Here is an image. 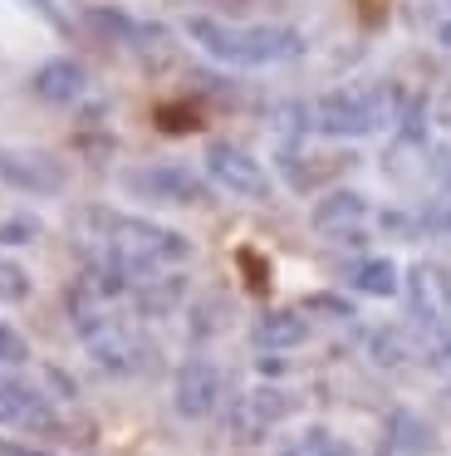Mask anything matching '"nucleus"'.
<instances>
[{"mask_svg":"<svg viewBox=\"0 0 451 456\" xmlns=\"http://www.w3.org/2000/svg\"><path fill=\"white\" fill-rule=\"evenodd\" d=\"M186 35H192L211 60L241 64V69L299 54V35H294L290 25H226V20H211V15H192V20H186Z\"/></svg>","mask_w":451,"mask_h":456,"instance_id":"nucleus-1","label":"nucleus"},{"mask_svg":"<svg viewBox=\"0 0 451 456\" xmlns=\"http://www.w3.org/2000/svg\"><path fill=\"white\" fill-rule=\"evenodd\" d=\"M392 103L382 84H348V89H333L319 99V128L333 138H363V133L388 128Z\"/></svg>","mask_w":451,"mask_h":456,"instance_id":"nucleus-2","label":"nucleus"},{"mask_svg":"<svg viewBox=\"0 0 451 456\" xmlns=\"http://www.w3.org/2000/svg\"><path fill=\"white\" fill-rule=\"evenodd\" d=\"M206 177L226 191V197H241V201H270V172L250 158V152L231 148V142H211L206 152Z\"/></svg>","mask_w":451,"mask_h":456,"instance_id":"nucleus-3","label":"nucleus"},{"mask_svg":"<svg viewBox=\"0 0 451 456\" xmlns=\"http://www.w3.org/2000/svg\"><path fill=\"white\" fill-rule=\"evenodd\" d=\"M407 314L417 319L422 329H447L451 324V270L441 260H417L407 270Z\"/></svg>","mask_w":451,"mask_h":456,"instance_id":"nucleus-4","label":"nucleus"},{"mask_svg":"<svg viewBox=\"0 0 451 456\" xmlns=\"http://www.w3.org/2000/svg\"><path fill=\"white\" fill-rule=\"evenodd\" d=\"M123 191L143 201H162V207H192L206 197V182L192 167H176V162H157V167H133L123 172Z\"/></svg>","mask_w":451,"mask_h":456,"instance_id":"nucleus-5","label":"nucleus"},{"mask_svg":"<svg viewBox=\"0 0 451 456\" xmlns=\"http://www.w3.org/2000/svg\"><path fill=\"white\" fill-rule=\"evenodd\" d=\"M78 334H84V344H88V358H94L103 373H133V368L143 363V344H137L123 324H113V319H78Z\"/></svg>","mask_w":451,"mask_h":456,"instance_id":"nucleus-6","label":"nucleus"},{"mask_svg":"<svg viewBox=\"0 0 451 456\" xmlns=\"http://www.w3.org/2000/svg\"><path fill=\"white\" fill-rule=\"evenodd\" d=\"M216 403H221V368L211 358H186L172 383V407L186 422H201V417H211Z\"/></svg>","mask_w":451,"mask_h":456,"instance_id":"nucleus-7","label":"nucleus"},{"mask_svg":"<svg viewBox=\"0 0 451 456\" xmlns=\"http://www.w3.org/2000/svg\"><path fill=\"white\" fill-rule=\"evenodd\" d=\"M0 427H10V432H54V403L20 378H0Z\"/></svg>","mask_w":451,"mask_h":456,"instance_id":"nucleus-8","label":"nucleus"},{"mask_svg":"<svg viewBox=\"0 0 451 456\" xmlns=\"http://www.w3.org/2000/svg\"><path fill=\"white\" fill-rule=\"evenodd\" d=\"M290 412H294V397L284 393V387L260 383L241 397V407H235V436H241V442H260V436L270 432L275 422H284Z\"/></svg>","mask_w":451,"mask_h":456,"instance_id":"nucleus-9","label":"nucleus"},{"mask_svg":"<svg viewBox=\"0 0 451 456\" xmlns=\"http://www.w3.org/2000/svg\"><path fill=\"white\" fill-rule=\"evenodd\" d=\"M368 216V197L363 191H329V197H319V207H314V231L329 240H353L358 236V221Z\"/></svg>","mask_w":451,"mask_h":456,"instance_id":"nucleus-10","label":"nucleus"},{"mask_svg":"<svg viewBox=\"0 0 451 456\" xmlns=\"http://www.w3.org/2000/svg\"><path fill=\"white\" fill-rule=\"evenodd\" d=\"M0 177L25 191H59L69 172L64 162L45 158V152H0Z\"/></svg>","mask_w":451,"mask_h":456,"instance_id":"nucleus-11","label":"nucleus"},{"mask_svg":"<svg viewBox=\"0 0 451 456\" xmlns=\"http://www.w3.org/2000/svg\"><path fill=\"white\" fill-rule=\"evenodd\" d=\"M255 348L265 354H284V348H299L309 338V319L299 309H275V314H260V324L250 329Z\"/></svg>","mask_w":451,"mask_h":456,"instance_id":"nucleus-12","label":"nucleus"},{"mask_svg":"<svg viewBox=\"0 0 451 456\" xmlns=\"http://www.w3.org/2000/svg\"><path fill=\"white\" fill-rule=\"evenodd\" d=\"M35 89H39V99H49V103H74L78 94L88 89V79L74 60H49L45 69H39Z\"/></svg>","mask_w":451,"mask_h":456,"instance_id":"nucleus-13","label":"nucleus"},{"mask_svg":"<svg viewBox=\"0 0 451 456\" xmlns=\"http://www.w3.org/2000/svg\"><path fill=\"white\" fill-rule=\"evenodd\" d=\"M388 442H392V452L398 456H431L437 452V436H431V427L422 422L417 412H392V422H388Z\"/></svg>","mask_w":451,"mask_h":456,"instance_id":"nucleus-14","label":"nucleus"},{"mask_svg":"<svg viewBox=\"0 0 451 456\" xmlns=\"http://www.w3.org/2000/svg\"><path fill=\"white\" fill-rule=\"evenodd\" d=\"M348 285L358 289V295H373V299H388V295H398V265L392 260H382V256H373V260H358L353 265V275H348Z\"/></svg>","mask_w":451,"mask_h":456,"instance_id":"nucleus-15","label":"nucleus"},{"mask_svg":"<svg viewBox=\"0 0 451 456\" xmlns=\"http://www.w3.org/2000/svg\"><path fill=\"white\" fill-rule=\"evenodd\" d=\"M363 348H368V358L378 368H398L402 358H407V334L392 329V324H382V329H373V334L363 338Z\"/></svg>","mask_w":451,"mask_h":456,"instance_id":"nucleus-16","label":"nucleus"},{"mask_svg":"<svg viewBox=\"0 0 451 456\" xmlns=\"http://www.w3.org/2000/svg\"><path fill=\"white\" fill-rule=\"evenodd\" d=\"M299 446H304V456H358V446L343 432H333V427H309L299 436Z\"/></svg>","mask_w":451,"mask_h":456,"instance_id":"nucleus-17","label":"nucleus"},{"mask_svg":"<svg viewBox=\"0 0 451 456\" xmlns=\"http://www.w3.org/2000/svg\"><path fill=\"white\" fill-rule=\"evenodd\" d=\"M192 329L196 334H221L226 329V299H201L192 314Z\"/></svg>","mask_w":451,"mask_h":456,"instance_id":"nucleus-18","label":"nucleus"},{"mask_svg":"<svg viewBox=\"0 0 451 456\" xmlns=\"http://www.w3.org/2000/svg\"><path fill=\"white\" fill-rule=\"evenodd\" d=\"M25 358H29L25 338H20L10 324H0V368H15V363H25Z\"/></svg>","mask_w":451,"mask_h":456,"instance_id":"nucleus-19","label":"nucleus"},{"mask_svg":"<svg viewBox=\"0 0 451 456\" xmlns=\"http://www.w3.org/2000/svg\"><path fill=\"white\" fill-rule=\"evenodd\" d=\"M29 295V280H25V270H15V265H5V260H0V299H25Z\"/></svg>","mask_w":451,"mask_h":456,"instance_id":"nucleus-20","label":"nucleus"},{"mask_svg":"<svg viewBox=\"0 0 451 456\" xmlns=\"http://www.w3.org/2000/svg\"><path fill=\"white\" fill-rule=\"evenodd\" d=\"M35 221L29 216H15V221H0V240H10V246H25V240H35Z\"/></svg>","mask_w":451,"mask_h":456,"instance_id":"nucleus-21","label":"nucleus"},{"mask_svg":"<svg viewBox=\"0 0 451 456\" xmlns=\"http://www.w3.org/2000/svg\"><path fill=\"white\" fill-rule=\"evenodd\" d=\"M441 45H447V50H451V20L441 25Z\"/></svg>","mask_w":451,"mask_h":456,"instance_id":"nucleus-22","label":"nucleus"}]
</instances>
